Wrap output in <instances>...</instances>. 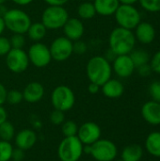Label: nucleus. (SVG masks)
Here are the masks:
<instances>
[{"instance_id":"33","label":"nucleus","mask_w":160,"mask_h":161,"mask_svg":"<svg viewBox=\"0 0 160 161\" xmlns=\"http://www.w3.org/2000/svg\"><path fill=\"white\" fill-rule=\"evenodd\" d=\"M149 93L152 97V100L160 103V82L155 81L149 87Z\"/></svg>"},{"instance_id":"13","label":"nucleus","mask_w":160,"mask_h":161,"mask_svg":"<svg viewBox=\"0 0 160 161\" xmlns=\"http://www.w3.org/2000/svg\"><path fill=\"white\" fill-rule=\"evenodd\" d=\"M112 71L122 78L129 77L133 75L136 67L133 63V60L130 58V55H120L116 56L113 59Z\"/></svg>"},{"instance_id":"35","label":"nucleus","mask_w":160,"mask_h":161,"mask_svg":"<svg viewBox=\"0 0 160 161\" xmlns=\"http://www.w3.org/2000/svg\"><path fill=\"white\" fill-rule=\"evenodd\" d=\"M11 50L9 40L4 36H0V57H6V55Z\"/></svg>"},{"instance_id":"7","label":"nucleus","mask_w":160,"mask_h":161,"mask_svg":"<svg viewBox=\"0 0 160 161\" xmlns=\"http://www.w3.org/2000/svg\"><path fill=\"white\" fill-rule=\"evenodd\" d=\"M118 26L133 30L141 22V13L133 5L121 4L114 13Z\"/></svg>"},{"instance_id":"36","label":"nucleus","mask_w":160,"mask_h":161,"mask_svg":"<svg viewBox=\"0 0 160 161\" xmlns=\"http://www.w3.org/2000/svg\"><path fill=\"white\" fill-rule=\"evenodd\" d=\"M87 49H88L87 44L84 42H82L81 40H78L74 42V53L82 55V54L86 53Z\"/></svg>"},{"instance_id":"28","label":"nucleus","mask_w":160,"mask_h":161,"mask_svg":"<svg viewBox=\"0 0 160 161\" xmlns=\"http://www.w3.org/2000/svg\"><path fill=\"white\" fill-rule=\"evenodd\" d=\"M61 131L64 137H74L77 135L78 126L74 121H66L62 124Z\"/></svg>"},{"instance_id":"30","label":"nucleus","mask_w":160,"mask_h":161,"mask_svg":"<svg viewBox=\"0 0 160 161\" xmlns=\"http://www.w3.org/2000/svg\"><path fill=\"white\" fill-rule=\"evenodd\" d=\"M23 100H24L23 92L18 91V90H10L7 93L6 102H8L10 105H18Z\"/></svg>"},{"instance_id":"38","label":"nucleus","mask_w":160,"mask_h":161,"mask_svg":"<svg viewBox=\"0 0 160 161\" xmlns=\"http://www.w3.org/2000/svg\"><path fill=\"white\" fill-rule=\"evenodd\" d=\"M138 69V72L139 74L141 75V76H148L151 73H152V70H151V67L148 64H144V65H141L140 67L137 68Z\"/></svg>"},{"instance_id":"22","label":"nucleus","mask_w":160,"mask_h":161,"mask_svg":"<svg viewBox=\"0 0 160 161\" xmlns=\"http://www.w3.org/2000/svg\"><path fill=\"white\" fill-rule=\"evenodd\" d=\"M145 148L153 157L160 158V132L155 131L148 135L145 141Z\"/></svg>"},{"instance_id":"42","label":"nucleus","mask_w":160,"mask_h":161,"mask_svg":"<svg viewBox=\"0 0 160 161\" xmlns=\"http://www.w3.org/2000/svg\"><path fill=\"white\" fill-rule=\"evenodd\" d=\"M7 119H8L7 110L5 109V108L3 106H0V125L3 124L4 122H6Z\"/></svg>"},{"instance_id":"40","label":"nucleus","mask_w":160,"mask_h":161,"mask_svg":"<svg viewBox=\"0 0 160 161\" xmlns=\"http://www.w3.org/2000/svg\"><path fill=\"white\" fill-rule=\"evenodd\" d=\"M48 6H64L70 0H43Z\"/></svg>"},{"instance_id":"48","label":"nucleus","mask_w":160,"mask_h":161,"mask_svg":"<svg viewBox=\"0 0 160 161\" xmlns=\"http://www.w3.org/2000/svg\"><path fill=\"white\" fill-rule=\"evenodd\" d=\"M115 161H124L123 159H118V160H115Z\"/></svg>"},{"instance_id":"3","label":"nucleus","mask_w":160,"mask_h":161,"mask_svg":"<svg viewBox=\"0 0 160 161\" xmlns=\"http://www.w3.org/2000/svg\"><path fill=\"white\" fill-rule=\"evenodd\" d=\"M3 19L6 28L13 34H26V31L31 25L29 15L20 8L8 9L3 16Z\"/></svg>"},{"instance_id":"31","label":"nucleus","mask_w":160,"mask_h":161,"mask_svg":"<svg viewBox=\"0 0 160 161\" xmlns=\"http://www.w3.org/2000/svg\"><path fill=\"white\" fill-rule=\"evenodd\" d=\"M25 34H13L9 39L11 48L13 49H23L25 44Z\"/></svg>"},{"instance_id":"10","label":"nucleus","mask_w":160,"mask_h":161,"mask_svg":"<svg viewBox=\"0 0 160 161\" xmlns=\"http://www.w3.org/2000/svg\"><path fill=\"white\" fill-rule=\"evenodd\" d=\"M29 62L37 68H43L49 65L52 60L50 49L44 43L34 42L27 51Z\"/></svg>"},{"instance_id":"25","label":"nucleus","mask_w":160,"mask_h":161,"mask_svg":"<svg viewBox=\"0 0 160 161\" xmlns=\"http://www.w3.org/2000/svg\"><path fill=\"white\" fill-rule=\"evenodd\" d=\"M130 58L133 60V63L135 64V67L138 68L141 65L148 64L150 61V56L149 54L142 49L133 50L130 54Z\"/></svg>"},{"instance_id":"6","label":"nucleus","mask_w":160,"mask_h":161,"mask_svg":"<svg viewBox=\"0 0 160 161\" xmlns=\"http://www.w3.org/2000/svg\"><path fill=\"white\" fill-rule=\"evenodd\" d=\"M51 104L55 109L63 112L69 111L75 104V95L68 86H58L51 93Z\"/></svg>"},{"instance_id":"9","label":"nucleus","mask_w":160,"mask_h":161,"mask_svg":"<svg viewBox=\"0 0 160 161\" xmlns=\"http://www.w3.org/2000/svg\"><path fill=\"white\" fill-rule=\"evenodd\" d=\"M52 59L57 62L67 60L74 53V42L66 37L56 38L49 46Z\"/></svg>"},{"instance_id":"44","label":"nucleus","mask_w":160,"mask_h":161,"mask_svg":"<svg viewBox=\"0 0 160 161\" xmlns=\"http://www.w3.org/2000/svg\"><path fill=\"white\" fill-rule=\"evenodd\" d=\"M6 29V25H5V22H4V19L2 16H0V36H2V34L4 33Z\"/></svg>"},{"instance_id":"18","label":"nucleus","mask_w":160,"mask_h":161,"mask_svg":"<svg viewBox=\"0 0 160 161\" xmlns=\"http://www.w3.org/2000/svg\"><path fill=\"white\" fill-rule=\"evenodd\" d=\"M22 92L25 101L30 104H35L42 99L44 95V87L42 84L33 81L28 83Z\"/></svg>"},{"instance_id":"16","label":"nucleus","mask_w":160,"mask_h":161,"mask_svg":"<svg viewBox=\"0 0 160 161\" xmlns=\"http://www.w3.org/2000/svg\"><path fill=\"white\" fill-rule=\"evenodd\" d=\"M141 115L148 124L152 125H160V103L153 100L146 102L141 108Z\"/></svg>"},{"instance_id":"2","label":"nucleus","mask_w":160,"mask_h":161,"mask_svg":"<svg viewBox=\"0 0 160 161\" xmlns=\"http://www.w3.org/2000/svg\"><path fill=\"white\" fill-rule=\"evenodd\" d=\"M87 76L90 82L95 83L100 87L105 84L112 75V66L103 56H94L91 58L86 67Z\"/></svg>"},{"instance_id":"4","label":"nucleus","mask_w":160,"mask_h":161,"mask_svg":"<svg viewBox=\"0 0 160 161\" xmlns=\"http://www.w3.org/2000/svg\"><path fill=\"white\" fill-rule=\"evenodd\" d=\"M83 147L77 136L64 137L58 146V157L60 161H78L84 154Z\"/></svg>"},{"instance_id":"19","label":"nucleus","mask_w":160,"mask_h":161,"mask_svg":"<svg viewBox=\"0 0 160 161\" xmlns=\"http://www.w3.org/2000/svg\"><path fill=\"white\" fill-rule=\"evenodd\" d=\"M101 90L106 97L110 99H116L124 94V87L121 81L110 78L101 86Z\"/></svg>"},{"instance_id":"46","label":"nucleus","mask_w":160,"mask_h":161,"mask_svg":"<svg viewBox=\"0 0 160 161\" xmlns=\"http://www.w3.org/2000/svg\"><path fill=\"white\" fill-rule=\"evenodd\" d=\"M7 8H6V7L4 6V4L3 5H0V16H4L5 15V13L7 12Z\"/></svg>"},{"instance_id":"37","label":"nucleus","mask_w":160,"mask_h":161,"mask_svg":"<svg viewBox=\"0 0 160 161\" xmlns=\"http://www.w3.org/2000/svg\"><path fill=\"white\" fill-rule=\"evenodd\" d=\"M25 159V151L16 147L13 148L12 155H11V160L12 161H23Z\"/></svg>"},{"instance_id":"34","label":"nucleus","mask_w":160,"mask_h":161,"mask_svg":"<svg viewBox=\"0 0 160 161\" xmlns=\"http://www.w3.org/2000/svg\"><path fill=\"white\" fill-rule=\"evenodd\" d=\"M149 65L152 72L160 74V51H157L156 54L153 55V57L150 58Z\"/></svg>"},{"instance_id":"1","label":"nucleus","mask_w":160,"mask_h":161,"mask_svg":"<svg viewBox=\"0 0 160 161\" xmlns=\"http://www.w3.org/2000/svg\"><path fill=\"white\" fill-rule=\"evenodd\" d=\"M109 50L115 55H129L135 48L136 38L132 30L116 27L114 28L108 39Z\"/></svg>"},{"instance_id":"32","label":"nucleus","mask_w":160,"mask_h":161,"mask_svg":"<svg viewBox=\"0 0 160 161\" xmlns=\"http://www.w3.org/2000/svg\"><path fill=\"white\" fill-rule=\"evenodd\" d=\"M50 122L54 125H60L65 122V115L63 111L55 109L50 113Z\"/></svg>"},{"instance_id":"8","label":"nucleus","mask_w":160,"mask_h":161,"mask_svg":"<svg viewBox=\"0 0 160 161\" xmlns=\"http://www.w3.org/2000/svg\"><path fill=\"white\" fill-rule=\"evenodd\" d=\"M96 161H113L118 155L116 144L110 140L99 139L91 145V154Z\"/></svg>"},{"instance_id":"24","label":"nucleus","mask_w":160,"mask_h":161,"mask_svg":"<svg viewBox=\"0 0 160 161\" xmlns=\"http://www.w3.org/2000/svg\"><path fill=\"white\" fill-rule=\"evenodd\" d=\"M77 14L78 17L82 20H90L95 16L96 10L93 5V2H82L78 7H77Z\"/></svg>"},{"instance_id":"26","label":"nucleus","mask_w":160,"mask_h":161,"mask_svg":"<svg viewBox=\"0 0 160 161\" xmlns=\"http://www.w3.org/2000/svg\"><path fill=\"white\" fill-rule=\"evenodd\" d=\"M15 135H16L15 127L10 122L7 120L6 122L0 125V140L1 141L10 142L14 140Z\"/></svg>"},{"instance_id":"5","label":"nucleus","mask_w":160,"mask_h":161,"mask_svg":"<svg viewBox=\"0 0 160 161\" xmlns=\"http://www.w3.org/2000/svg\"><path fill=\"white\" fill-rule=\"evenodd\" d=\"M69 19V13L63 6H48L41 14V23L47 29L62 28Z\"/></svg>"},{"instance_id":"39","label":"nucleus","mask_w":160,"mask_h":161,"mask_svg":"<svg viewBox=\"0 0 160 161\" xmlns=\"http://www.w3.org/2000/svg\"><path fill=\"white\" fill-rule=\"evenodd\" d=\"M7 93H8V91H7L6 87L0 82V106H3V104L6 103Z\"/></svg>"},{"instance_id":"41","label":"nucleus","mask_w":160,"mask_h":161,"mask_svg":"<svg viewBox=\"0 0 160 161\" xmlns=\"http://www.w3.org/2000/svg\"><path fill=\"white\" fill-rule=\"evenodd\" d=\"M100 89H101V87H100L99 85H97V84H95V83H92V82H90V84H89V86H88V92H89L90 93H91V94H96V93H98L99 91H100Z\"/></svg>"},{"instance_id":"27","label":"nucleus","mask_w":160,"mask_h":161,"mask_svg":"<svg viewBox=\"0 0 160 161\" xmlns=\"http://www.w3.org/2000/svg\"><path fill=\"white\" fill-rule=\"evenodd\" d=\"M13 147L10 142L0 140V161H10Z\"/></svg>"},{"instance_id":"17","label":"nucleus","mask_w":160,"mask_h":161,"mask_svg":"<svg viewBox=\"0 0 160 161\" xmlns=\"http://www.w3.org/2000/svg\"><path fill=\"white\" fill-rule=\"evenodd\" d=\"M14 142L16 144V147L26 151L31 149L37 142V135L36 133L28 128L23 129L19 131L15 137H14Z\"/></svg>"},{"instance_id":"12","label":"nucleus","mask_w":160,"mask_h":161,"mask_svg":"<svg viewBox=\"0 0 160 161\" xmlns=\"http://www.w3.org/2000/svg\"><path fill=\"white\" fill-rule=\"evenodd\" d=\"M101 128L94 122H86L78 127L77 138L83 145H91L101 139Z\"/></svg>"},{"instance_id":"11","label":"nucleus","mask_w":160,"mask_h":161,"mask_svg":"<svg viewBox=\"0 0 160 161\" xmlns=\"http://www.w3.org/2000/svg\"><path fill=\"white\" fill-rule=\"evenodd\" d=\"M29 58L27 52L24 49H13L6 55V65L8 69L15 74H21L29 66Z\"/></svg>"},{"instance_id":"21","label":"nucleus","mask_w":160,"mask_h":161,"mask_svg":"<svg viewBox=\"0 0 160 161\" xmlns=\"http://www.w3.org/2000/svg\"><path fill=\"white\" fill-rule=\"evenodd\" d=\"M143 157V149L139 144H129L125 146L121 155L124 161H140Z\"/></svg>"},{"instance_id":"15","label":"nucleus","mask_w":160,"mask_h":161,"mask_svg":"<svg viewBox=\"0 0 160 161\" xmlns=\"http://www.w3.org/2000/svg\"><path fill=\"white\" fill-rule=\"evenodd\" d=\"M135 38L136 41L143 44H149L156 39V29L150 23L141 22L135 28Z\"/></svg>"},{"instance_id":"23","label":"nucleus","mask_w":160,"mask_h":161,"mask_svg":"<svg viewBox=\"0 0 160 161\" xmlns=\"http://www.w3.org/2000/svg\"><path fill=\"white\" fill-rule=\"evenodd\" d=\"M47 30L48 29L44 26V25L41 22H36V23H31V25H29L26 31V34L31 41L38 42L44 39Z\"/></svg>"},{"instance_id":"29","label":"nucleus","mask_w":160,"mask_h":161,"mask_svg":"<svg viewBox=\"0 0 160 161\" xmlns=\"http://www.w3.org/2000/svg\"><path fill=\"white\" fill-rule=\"evenodd\" d=\"M141 8L149 12H159L160 0H139Z\"/></svg>"},{"instance_id":"47","label":"nucleus","mask_w":160,"mask_h":161,"mask_svg":"<svg viewBox=\"0 0 160 161\" xmlns=\"http://www.w3.org/2000/svg\"><path fill=\"white\" fill-rule=\"evenodd\" d=\"M7 1H8V0H0V5H3V4H5Z\"/></svg>"},{"instance_id":"45","label":"nucleus","mask_w":160,"mask_h":161,"mask_svg":"<svg viewBox=\"0 0 160 161\" xmlns=\"http://www.w3.org/2000/svg\"><path fill=\"white\" fill-rule=\"evenodd\" d=\"M120 4L124 5H134L135 3L139 2V0H119Z\"/></svg>"},{"instance_id":"20","label":"nucleus","mask_w":160,"mask_h":161,"mask_svg":"<svg viewBox=\"0 0 160 161\" xmlns=\"http://www.w3.org/2000/svg\"><path fill=\"white\" fill-rule=\"evenodd\" d=\"M93 5L97 14L102 16H110L114 15L121 4L119 0H94Z\"/></svg>"},{"instance_id":"14","label":"nucleus","mask_w":160,"mask_h":161,"mask_svg":"<svg viewBox=\"0 0 160 161\" xmlns=\"http://www.w3.org/2000/svg\"><path fill=\"white\" fill-rule=\"evenodd\" d=\"M63 33L64 37L69 39L72 42H76L81 40L85 32V26L81 19L72 17L67 20V22L63 25Z\"/></svg>"},{"instance_id":"43","label":"nucleus","mask_w":160,"mask_h":161,"mask_svg":"<svg viewBox=\"0 0 160 161\" xmlns=\"http://www.w3.org/2000/svg\"><path fill=\"white\" fill-rule=\"evenodd\" d=\"M11 1L18 6H27L30 3H32L34 0H11Z\"/></svg>"}]
</instances>
